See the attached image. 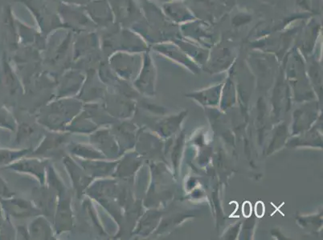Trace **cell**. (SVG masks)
Instances as JSON below:
<instances>
[{
  "label": "cell",
  "mask_w": 323,
  "mask_h": 240,
  "mask_svg": "<svg viewBox=\"0 0 323 240\" xmlns=\"http://www.w3.org/2000/svg\"><path fill=\"white\" fill-rule=\"evenodd\" d=\"M252 213V206L249 202H245L244 206H243V214L247 217H249V215H251Z\"/></svg>",
  "instance_id": "cell-1"
},
{
  "label": "cell",
  "mask_w": 323,
  "mask_h": 240,
  "mask_svg": "<svg viewBox=\"0 0 323 240\" xmlns=\"http://www.w3.org/2000/svg\"><path fill=\"white\" fill-rule=\"evenodd\" d=\"M264 212H265V207H264L262 202H259V203H258L257 206H256V214H257L258 216H262Z\"/></svg>",
  "instance_id": "cell-2"
}]
</instances>
